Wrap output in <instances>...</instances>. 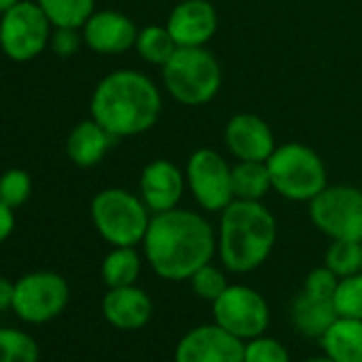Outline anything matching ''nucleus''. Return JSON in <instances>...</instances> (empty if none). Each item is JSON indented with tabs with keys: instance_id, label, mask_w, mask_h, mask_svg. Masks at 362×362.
<instances>
[{
	"instance_id": "nucleus-35",
	"label": "nucleus",
	"mask_w": 362,
	"mask_h": 362,
	"mask_svg": "<svg viewBox=\"0 0 362 362\" xmlns=\"http://www.w3.org/2000/svg\"><path fill=\"white\" fill-rule=\"evenodd\" d=\"M18 3H20V0H0V16L7 13L9 9H13Z\"/></svg>"
},
{
	"instance_id": "nucleus-29",
	"label": "nucleus",
	"mask_w": 362,
	"mask_h": 362,
	"mask_svg": "<svg viewBox=\"0 0 362 362\" xmlns=\"http://www.w3.org/2000/svg\"><path fill=\"white\" fill-rule=\"evenodd\" d=\"M192 290L197 296H201L203 300L214 303L226 288H228V279L224 275V271L220 267H214L211 262L201 267L192 277H190Z\"/></svg>"
},
{
	"instance_id": "nucleus-30",
	"label": "nucleus",
	"mask_w": 362,
	"mask_h": 362,
	"mask_svg": "<svg viewBox=\"0 0 362 362\" xmlns=\"http://www.w3.org/2000/svg\"><path fill=\"white\" fill-rule=\"evenodd\" d=\"M243 362H290V351L277 339L260 334L245 341Z\"/></svg>"
},
{
	"instance_id": "nucleus-27",
	"label": "nucleus",
	"mask_w": 362,
	"mask_h": 362,
	"mask_svg": "<svg viewBox=\"0 0 362 362\" xmlns=\"http://www.w3.org/2000/svg\"><path fill=\"white\" fill-rule=\"evenodd\" d=\"M339 317L362 320V273L341 277L332 296Z\"/></svg>"
},
{
	"instance_id": "nucleus-11",
	"label": "nucleus",
	"mask_w": 362,
	"mask_h": 362,
	"mask_svg": "<svg viewBox=\"0 0 362 362\" xmlns=\"http://www.w3.org/2000/svg\"><path fill=\"white\" fill-rule=\"evenodd\" d=\"M214 305V320L218 326L228 330L241 341L256 339L264 334L271 322V311L264 296L250 288L235 284L211 303Z\"/></svg>"
},
{
	"instance_id": "nucleus-14",
	"label": "nucleus",
	"mask_w": 362,
	"mask_h": 362,
	"mask_svg": "<svg viewBox=\"0 0 362 362\" xmlns=\"http://www.w3.org/2000/svg\"><path fill=\"white\" fill-rule=\"evenodd\" d=\"M83 43L88 49L100 56H117L128 49H134L139 28L122 11L105 9L94 11L81 28Z\"/></svg>"
},
{
	"instance_id": "nucleus-15",
	"label": "nucleus",
	"mask_w": 362,
	"mask_h": 362,
	"mask_svg": "<svg viewBox=\"0 0 362 362\" xmlns=\"http://www.w3.org/2000/svg\"><path fill=\"white\" fill-rule=\"evenodd\" d=\"M164 26L177 47H205L218 33V11L209 0H181Z\"/></svg>"
},
{
	"instance_id": "nucleus-31",
	"label": "nucleus",
	"mask_w": 362,
	"mask_h": 362,
	"mask_svg": "<svg viewBox=\"0 0 362 362\" xmlns=\"http://www.w3.org/2000/svg\"><path fill=\"white\" fill-rule=\"evenodd\" d=\"M81 45H86L81 28H54L52 30L49 49L58 58H73L75 54H79Z\"/></svg>"
},
{
	"instance_id": "nucleus-33",
	"label": "nucleus",
	"mask_w": 362,
	"mask_h": 362,
	"mask_svg": "<svg viewBox=\"0 0 362 362\" xmlns=\"http://www.w3.org/2000/svg\"><path fill=\"white\" fill-rule=\"evenodd\" d=\"M16 230V209L0 201V243H5Z\"/></svg>"
},
{
	"instance_id": "nucleus-13",
	"label": "nucleus",
	"mask_w": 362,
	"mask_h": 362,
	"mask_svg": "<svg viewBox=\"0 0 362 362\" xmlns=\"http://www.w3.org/2000/svg\"><path fill=\"white\" fill-rule=\"evenodd\" d=\"M188 188L186 170H181L170 160L158 158L145 164L139 177V197L153 214H164L179 207V201Z\"/></svg>"
},
{
	"instance_id": "nucleus-17",
	"label": "nucleus",
	"mask_w": 362,
	"mask_h": 362,
	"mask_svg": "<svg viewBox=\"0 0 362 362\" xmlns=\"http://www.w3.org/2000/svg\"><path fill=\"white\" fill-rule=\"evenodd\" d=\"M153 313V303L149 294L136 286L109 288L103 298L105 320L119 330H139L143 328Z\"/></svg>"
},
{
	"instance_id": "nucleus-32",
	"label": "nucleus",
	"mask_w": 362,
	"mask_h": 362,
	"mask_svg": "<svg viewBox=\"0 0 362 362\" xmlns=\"http://www.w3.org/2000/svg\"><path fill=\"white\" fill-rule=\"evenodd\" d=\"M337 286H339V277L324 264V267L313 269V271L305 277L303 292L313 294V296H320V298H332Z\"/></svg>"
},
{
	"instance_id": "nucleus-34",
	"label": "nucleus",
	"mask_w": 362,
	"mask_h": 362,
	"mask_svg": "<svg viewBox=\"0 0 362 362\" xmlns=\"http://www.w3.org/2000/svg\"><path fill=\"white\" fill-rule=\"evenodd\" d=\"M13 290H16V281L7 279L5 275H0V313L11 309V305H13Z\"/></svg>"
},
{
	"instance_id": "nucleus-12",
	"label": "nucleus",
	"mask_w": 362,
	"mask_h": 362,
	"mask_svg": "<svg viewBox=\"0 0 362 362\" xmlns=\"http://www.w3.org/2000/svg\"><path fill=\"white\" fill-rule=\"evenodd\" d=\"M245 341L218 324L197 326L181 337L175 362H243Z\"/></svg>"
},
{
	"instance_id": "nucleus-3",
	"label": "nucleus",
	"mask_w": 362,
	"mask_h": 362,
	"mask_svg": "<svg viewBox=\"0 0 362 362\" xmlns=\"http://www.w3.org/2000/svg\"><path fill=\"white\" fill-rule=\"evenodd\" d=\"M218 256L230 273H252L271 256L277 241V222L262 201L235 199L220 211Z\"/></svg>"
},
{
	"instance_id": "nucleus-2",
	"label": "nucleus",
	"mask_w": 362,
	"mask_h": 362,
	"mask_svg": "<svg viewBox=\"0 0 362 362\" xmlns=\"http://www.w3.org/2000/svg\"><path fill=\"white\" fill-rule=\"evenodd\" d=\"M162 113L158 86L141 71L119 69L105 75L90 98V117L115 139L136 136L151 130Z\"/></svg>"
},
{
	"instance_id": "nucleus-36",
	"label": "nucleus",
	"mask_w": 362,
	"mask_h": 362,
	"mask_svg": "<svg viewBox=\"0 0 362 362\" xmlns=\"http://www.w3.org/2000/svg\"><path fill=\"white\" fill-rule=\"evenodd\" d=\"M305 362H334V360H330L328 356H324V358H309V360H305Z\"/></svg>"
},
{
	"instance_id": "nucleus-22",
	"label": "nucleus",
	"mask_w": 362,
	"mask_h": 362,
	"mask_svg": "<svg viewBox=\"0 0 362 362\" xmlns=\"http://www.w3.org/2000/svg\"><path fill=\"white\" fill-rule=\"evenodd\" d=\"M141 256L136 247H113L100 267L103 281L107 288H122V286H134L141 275Z\"/></svg>"
},
{
	"instance_id": "nucleus-8",
	"label": "nucleus",
	"mask_w": 362,
	"mask_h": 362,
	"mask_svg": "<svg viewBox=\"0 0 362 362\" xmlns=\"http://www.w3.org/2000/svg\"><path fill=\"white\" fill-rule=\"evenodd\" d=\"M71 300L69 281L54 271H33L16 281L13 313L33 326L49 324L62 315Z\"/></svg>"
},
{
	"instance_id": "nucleus-5",
	"label": "nucleus",
	"mask_w": 362,
	"mask_h": 362,
	"mask_svg": "<svg viewBox=\"0 0 362 362\" xmlns=\"http://www.w3.org/2000/svg\"><path fill=\"white\" fill-rule=\"evenodd\" d=\"M267 166L273 190L294 203H309L328 186L322 156L303 143L277 145L267 160Z\"/></svg>"
},
{
	"instance_id": "nucleus-19",
	"label": "nucleus",
	"mask_w": 362,
	"mask_h": 362,
	"mask_svg": "<svg viewBox=\"0 0 362 362\" xmlns=\"http://www.w3.org/2000/svg\"><path fill=\"white\" fill-rule=\"evenodd\" d=\"M339 313L332 298H320L307 292H300L292 305V322L296 330L309 339H322L324 332L337 322Z\"/></svg>"
},
{
	"instance_id": "nucleus-16",
	"label": "nucleus",
	"mask_w": 362,
	"mask_h": 362,
	"mask_svg": "<svg viewBox=\"0 0 362 362\" xmlns=\"http://www.w3.org/2000/svg\"><path fill=\"white\" fill-rule=\"evenodd\" d=\"M224 143L237 160L267 162L275 151L271 126L256 113H237L226 122Z\"/></svg>"
},
{
	"instance_id": "nucleus-26",
	"label": "nucleus",
	"mask_w": 362,
	"mask_h": 362,
	"mask_svg": "<svg viewBox=\"0 0 362 362\" xmlns=\"http://www.w3.org/2000/svg\"><path fill=\"white\" fill-rule=\"evenodd\" d=\"M362 243L358 241H332L326 250V267L341 279L360 273Z\"/></svg>"
},
{
	"instance_id": "nucleus-18",
	"label": "nucleus",
	"mask_w": 362,
	"mask_h": 362,
	"mask_svg": "<svg viewBox=\"0 0 362 362\" xmlns=\"http://www.w3.org/2000/svg\"><path fill=\"white\" fill-rule=\"evenodd\" d=\"M117 139L94 117L75 124L66 136V156L79 168H92L105 160Z\"/></svg>"
},
{
	"instance_id": "nucleus-4",
	"label": "nucleus",
	"mask_w": 362,
	"mask_h": 362,
	"mask_svg": "<svg viewBox=\"0 0 362 362\" xmlns=\"http://www.w3.org/2000/svg\"><path fill=\"white\" fill-rule=\"evenodd\" d=\"M222 66L207 47H177L162 66L164 90L188 107L211 103L222 88Z\"/></svg>"
},
{
	"instance_id": "nucleus-28",
	"label": "nucleus",
	"mask_w": 362,
	"mask_h": 362,
	"mask_svg": "<svg viewBox=\"0 0 362 362\" xmlns=\"http://www.w3.org/2000/svg\"><path fill=\"white\" fill-rule=\"evenodd\" d=\"M33 194V179L24 168H9L0 175V201L11 209L28 203Z\"/></svg>"
},
{
	"instance_id": "nucleus-20",
	"label": "nucleus",
	"mask_w": 362,
	"mask_h": 362,
	"mask_svg": "<svg viewBox=\"0 0 362 362\" xmlns=\"http://www.w3.org/2000/svg\"><path fill=\"white\" fill-rule=\"evenodd\" d=\"M320 343L334 362H362V320L337 317Z\"/></svg>"
},
{
	"instance_id": "nucleus-7",
	"label": "nucleus",
	"mask_w": 362,
	"mask_h": 362,
	"mask_svg": "<svg viewBox=\"0 0 362 362\" xmlns=\"http://www.w3.org/2000/svg\"><path fill=\"white\" fill-rule=\"evenodd\" d=\"M52 30V22L35 0H20L0 16V52L13 62H30L49 47Z\"/></svg>"
},
{
	"instance_id": "nucleus-21",
	"label": "nucleus",
	"mask_w": 362,
	"mask_h": 362,
	"mask_svg": "<svg viewBox=\"0 0 362 362\" xmlns=\"http://www.w3.org/2000/svg\"><path fill=\"white\" fill-rule=\"evenodd\" d=\"M273 190L267 162L239 160L233 166V194L241 201H262Z\"/></svg>"
},
{
	"instance_id": "nucleus-10",
	"label": "nucleus",
	"mask_w": 362,
	"mask_h": 362,
	"mask_svg": "<svg viewBox=\"0 0 362 362\" xmlns=\"http://www.w3.org/2000/svg\"><path fill=\"white\" fill-rule=\"evenodd\" d=\"M186 181L194 201L205 211L220 214L235 201L233 166L218 149L201 147L192 151L186 164Z\"/></svg>"
},
{
	"instance_id": "nucleus-6",
	"label": "nucleus",
	"mask_w": 362,
	"mask_h": 362,
	"mask_svg": "<svg viewBox=\"0 0 362 362\" xmlns=\"http://www.w3.org/2000/svg\"><path fill=\"white\" fill-rule=\"evenodd\" d=\"M90 218L96 233L111 247H136L143 243L151 211L139 194L124 188H105L92 199Z\"/></svg>"
},
{
	"instance_id": "nucleus-25",
	"label": "nucleus",
	"mask_w": 362,
	"mask_h": 362,
	"mask_svg": "<svg viewBox=\"0 0 362 362\" xmlns=\"http://www.w3.org/2000/svg\"><path fill=\"white\" fill-rule=\"evenodd\" d=\"M39 343L22 328L0 326V362H39Z\"/></svg>"
},
{
	"instance_id": "nucleus-37",
	"label": "nucleus",
	"mask_w": 362,
	"mask_h": 362,
	"mask_svg": "<svg viewBox=\"0 0 362 362\" xmlns=\"http://www.w3.org/2000/svg\"><path fill=\"white\" fill-rule=\"evenodd\" d=\"M360 273H362V258H360Z\"/></svg>"
},
{
	"instance_id": "nucleus-9",
	"label": "nucleus",
	"mask_w": 362,
	"mask_h": 362,
	"mask_svg": "<svg viewBox=\"0 0 362 362\" xmlns=\"http://www.w3.org/2000/svg\"><path fill=\"white\" fill-rule=\"evenodd\" d=\"M309 218L332 241L362 243V190L356 186H326L309 201Z\"/></svg>"
},
{
	"instance_id": "nucleus-23",
	"label": "nucleus",
	"mask_w": 362,
	"mask_h": 362,
	"mask_svg": "<svg viewBox=\"0 0 362 362\" xmlns=\"http://www.w3.org/2000/svg\"><path fill=\"white\" fill-rule=\"evenodd\" d=\"M54 28H83L96 11V0H35Z\"/></svg>"
},
{
	"instance_id": "nucleus-1",
	"label": "nucleus",
	"mask_w": 362,
	"mask_h": 362,
	"mask_svg": "<svg viewBox=\"0 0 362 362\" xmlns=\"http://www.w3.org/2000/svg\"><path fill=\"white\" fill-rule=\"evenodd\" d=\"M141 245L147 264L158 277L190 281L218 254V233L201 214L175 207L151 216Z\"/></svg>"
},
{
	"instance_id": "nucleus-24",
	"label": "nucleus",
	"mask_w": 362,
	"mask_h": 362,
	"mask_svg": "<svg viewBox=\"0 0 362 362\" xmlns=\"http://www.w3.org/2000/svg\"><path fill=\"white\" fill-rule=\"evenodd\" d=\"M134 49L147 64L164 66L170 60V56L177 52V43L170 37L166 26L151 24V26H145L139 30Z\"/></svg>"
}]
</instances>
